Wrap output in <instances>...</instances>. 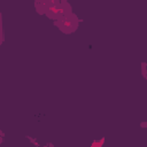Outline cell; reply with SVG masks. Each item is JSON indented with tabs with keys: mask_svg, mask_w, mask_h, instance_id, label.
I'll return each instance as SVG.
<instances>
[{
	"mask_svg": "<svg viewBox=\"0 0 147 147\" xmlns=\"http://www.w3.org/2000/svg\"><path fill=\"white\" fill-rule=\"evenodd\" d=\"M54 23L64 33H71L78 28V20L72 13H69V14L62 16L61 18L56 20Z\"/></svg>",
	"mask_w": 147,
	"mask_h": 147,
	"instance_id": "obj_1",
	"label": "cell"
},
{
	"mask_svg": "<svg viewBox=\"0 0 147 147\" xmlns=\"http://www.w3.org/2000/svg\"><path fill=\"white\" fill-rule=\"evenodd\" d=\"M3 40V34H2V23H1V14H0V45Z\"/></svg>",
	"mask_w": 147,
	"mask_h": 147,
	"instance_id": "obj_2",
	"label": "cell"
},
{
	"mask_svg": "<svg viewBox=\"0 0 147 147\" xmlns=\"http://www.w3.org/2000/svg\"><path fill=\"white\" fill-rule=\"evenodd\" d=\"M34 1H36V2H37V3H39V2H41V1H42V0H34Z\"/></svg>",
	"mask_w": 147,
	"mask_h": 147,
	"instance_id": "obj_3",
	"label": "cell"
},
{
	"mask_svg": "<svg viewBox=\"0 0 147 147\" xmlns=\"http://www.w3.org/2000/svg\"><path fill=\"white\" fill-rule=\"evenodd\" d=\"M2 136H3V134H2L1 132H0V139H2Z\"/></svg>",
	"mask_w": 147,
	"mask_h": 147,
	"instance_id": "obj_4",
	"label": "cell"
}]
</instances>
